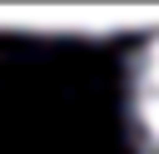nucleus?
I'll return each mask as SVG.
<instances>
[{"label": "nucleus", "instance_id": "nucleus-1", "mask_svg": "<svg viewBox=\"0 0 159 154\" xmlns=\"http://www.w3.org/2000/svg\"><path fill=\"white\" fill-rule=\"evenodd\" d=\"M124 124L139 154H159V30L124 65Z\"/></svg>", "mask_w": 159, "mask_h": 154}]
</instances>
